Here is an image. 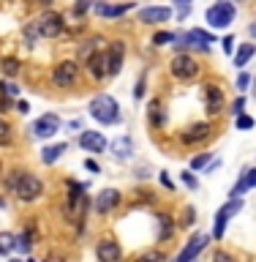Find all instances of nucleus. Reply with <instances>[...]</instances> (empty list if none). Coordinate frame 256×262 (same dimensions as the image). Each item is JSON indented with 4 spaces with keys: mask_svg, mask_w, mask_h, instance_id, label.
<instances>
[{
    "mask_svg": "<svg viewBox=\"0 0 256 262\" xmlns=\"http://www.w3.org/2000/svg\"><path fill=\"white\" fill-rule=\"evenodd\" d=\"M96 257H98V262H120L123 259L120 243L112 241V237H101L96 246Z\"/></svg>",
    "mask_w": 256,
    "mask_h": 262,
    "instance_id": "obj_11",
    "label": "nucleus"
},
{
    "mask_svg": "<svg viewBox=\"0 0 256 262\" xmlns=\"http://www.w3.org/2000/svg\"><path fill=\"white\" fill-rule=\"evenodd\" d=\"M36 28L44 38H57L65 30V19H63V14H57V11H44L36 19Z\"/></svg>",
    "mask_w": 256,
    "mask_h": 262,
    "instance_id": "obj_5",
    "label": "nucleus"
},
{
    "mask_svg": "<svg viewBox=\"0 0 256 262\" xmlns=\"http://www.w3.org/2000/svg\"><path fill=\"white\" fill-rule=\"evenodd\" d=\"M109 150H112L114 159L126 161V159H131V156H134V142H131L128 137H118L114 142H109Z\"/></svg>",
    "mask_w": 256,
    "mask_h": 262,
    "instance_id": "obj_17",
    "label": "nucleus"
},
{
    "mask_svg": "<svg viewBox=\"0 0 256 262\" xmlns=\"http://www.w3.org/2000/svg\"><path fill=\"white\" fill-rule=\"evenodd\" d=\"M14 110L19 112V115H28L30 112V104L25 101V98H16V104H14Z\"/></svg>",
    "mask_w": 256,
    "mask_h": 262,
    "instance_id": "obj_36",
    "label": "nucleus"
},
{
    "mask_svg": "<svg viewBox=\"0 0 256 262\" xmlns=\"http://www.w3.org/2000/svg\"><path fill=\"white\" fill-rule=\"evenodd\" d=\"M85 66H87V74L93 79H104L106 77V63H104V52H93L85 60Z\"/></svg>",
    "mask_w": 256,
    "mask_h": 262,
    "instance_id": "obj_19",
    "label": "nucleus"
},
{
    "mask_svg": "<svg viewBox=\"0 0 256 262\" xmlns=\"http://www.w3.org/2000/svg\"><path fill=\"white\" fill-rule=\"evenodd\" d=\"M251 85V77H248V74H240V77H237V90H245V88H248Z\"/></svg>",
    "mask_w": 256,
    "mask_h": 262,
    "instance_id": "obj_37",
    "label": "nucleus"
},
{
    "mask_svg": "<svg viewBox=\"0 0 256 262\" xmlns=\"http://www.w3.org/2000/svg\"><path fill=\"white\" fill-rule=\"evenodd\" d=\"M253 52H256V44H240V49H237V55H235V66H237V69H243V66L253 57Z\"/></svg>",
    "mask_w": 256,
    "mask_h": 262,
    "instance_id": "obj_21",
    "label": "nucleus"
},
{
    "mask_svg": "<svg viewBox=\"0 0 256 262\" xmlns=\"http://www.w3.org/2000/svg\"><path fill=\"white\" fill-rule=\"evenodd\" d=\"M158 224H161L158 241H167V237L175 232V221H172V216H167V213H158Z\"/></svg>",
    "mask_w": 256,
    "mask_h": 262,
    "instance_id": "obj_23",
    "label": "nucleus"
},
{
    "mask_svg": "<svg viewBox=\"0 0 256 262\" xmlns=\"http://www.w3.org/2000/svg\"><path fill=\"white\" fill-rule=\"evenodd\" d=\"M8 186H11V191L16 194V200H22V202H36V200H41V194H44V183H41V178H36L33 172H11Z\"/></svg>",
    "mask_w": 256,
    "mask_h": 262,
    "instance_id": "obj_1",
    "label": "nucleus"
},
{
    "mask_svg": "<svg viewBox=\"0 0 256 262\" xmlns=\"http://www.w3.org/2000/svg\"><path fill=\"white\" fill-rule=\"evenodd\" d=\"M204 110L207 115H221L224 112V93H221L218 85H204Z\"/></svg>",
    "mask_w": 256,
    "mask_h": 262,
    "instance_id": "obj_13",
    "label": "nucleus"
},
{
    "mask_svg": "<svg viewBox=\"0 0 256 262\" xmlns=\"http://www.w3.org/2000/svg\"><path fill=\"white\" fill-rule=\"evenodd\" d=\"M28 262H33V259H28Z\"/></svg>",
    "mask_w": 256,
    "mask_h": 262,
    "instance_id": "obj_51",
    "label": "nucleus"
},
{
    "mask_svg": "<svg viewBox=\"0 0 256 262\" xmlns=\"http://www.w3.org/2000/svg\"><path fill=\"white\" fill-rule=\"evenodd\" d=\"M172 3H177V6H191V0H172Z\"/></svg>",
    "mask_w": 256,
    "mask_h": 262,
    "instance_id": "obj_47",
    "label": "nucleus"
},
{
    "mask_svg": "<svg viewBox=\"0 0 256 262\" xmlns=\"http://www.w3.org/2000/svg\"><path fill=\"white\" fill-rule=\"evenodd\" d=\"M120 200L123 196H120L118 188H104V191L96 196V213L98 216H106V213H112L114 208H118Z\"/></svg>",
    "mask_w": 256,
    "mask_h": 262,
    "instance_id": "obj_12",
    "label": "nucleus"
},
{
    "mask_svg": "<svg viewBox=\"0 0 256 262\" xmlns=\"http://www.w3.org/2000/svg\"><path fill=\"white\" fill-rule=\"evenodd\" d=\"M16 249L19 251H30L33 249V229H25V232L16 235Z\"/></svg>",
    "mask_w": 256,
    "mask_h": 262,
    "instance_id": "obj_26",
    "label": "nucleus"
},
{
    "mask_svg": "<svg viewBox=\"0 0 256 262\" xmlns=\"http://www.w3.org/2000/svg\"><path fill=\"white\" fill-rule=\"evenodd\" d=\"M3 205H6V202H3V200H0V208H3Z\"/></svg>",
    "mask_w": 256,
    "mask_h": 262,
    "instance_id": "obj_50",
    "label": "nucleus"
},
{
    "mask_svg": "<svg viewBox=\"0 0 256 262\" xmlns=\"http://www.w3.org/2000/svg\"><path fill=\"white\" fill-rule=\"evenodd\" d=\"M183 183H185L188 188H196V186H199V183H196V178L191 175V172H183Z\"/></svg>",
    "mask_w": 256,
    "mask_h": 262,
    "instance_id": "obj_40",
    "label": "nucleus"
},
{
    "mask_svg": "<svg viewBox=\"0 0 256 262\" xmlns=\"http://www.w3.org/2000/svg\"><path fill=\"white\" fill-rule=\"evenodd\" d=\"M204 19H207V25H210V28H216V30L229 28V25L235 22V3H232V0H216V3L207 8Z\"/></svg>",
    "mask_w": 256,
    "mask_h": 262,
    "instance_id": "obj_3",
    "label": "nucleus"
},
{
    "mask_svg": "<svg viewBox=\"0 0 256 262\" xmlns=\"http://www.w3.org/2000/svg\"><path fill=\"white\" fill-rule=\"evenodd\" d=\"M207 241H210L207 235H196V237H191V241L185 243V249L175 257V262H194V259L202 254L204 246H207Z\"/></svg>",
    "mask_w": 256,
    "mask_h": 262,
    "instance_id": "obj_15",
    "label": "nucleus"
},
{
    "mask_svg": "<svg viewBox=\"0 0 256 262\" xmlns=\"http://www.w3.org/2000/svg\"><path fill=\"white\" fill-rule=\"evenodd\" d=\"M85 167H87L90 172H98V164H96V161H85Z\"/></svg>",
    "mask_w": 256,
    "mask_h": 262,
    "instance_id": "obj_45",
    "label": "nucleus"
},
{
    "mask_svg": "<svg viewBox=\"0 0 256 262\" xmlns=\"http://www.w3.org/2000/svg\"><path fill=\"white\" fill-rule=\"evenodd\" d=\"M11 249H16V237L11 232H0V254H8Z\"/></svg>",
    "mask_w": 256,
    "mask_h": 262,
    "instance_id": "obj_27",
    "label": "nucleus"
},
{
    "mask_svg": "<svg viewBox=\"0 0 256 262\" xmlns=\"http://www.w3.org/2000/svg\"><path fill=\"white\" fill-rule=\"evenodd\" d=\"M65 150H68V145H65V142H60V145H49V147H44V150H41V161H44V164H55Z\"/></svg>",
    "mask_w": 256,
    "mask_h": 262,
    "instance_id": "obj_20",
    "label": "nucleus"
},
{
    "mask_svg": "<svg viewBox=\"0 0 256 262\" xmlns=\"http://www.w3.org/2000/svg\"><path fill=\"white\" fill-rule=\"evenodd\" d=\"M8 110H11V98L0 96V112H8Z\"/></svg>",
    "mask_w": 256,
    "mask_h": 262,
    "instance_id": "obj_43",
    "label": "nucleus"
},
{
    "mask_svg": "<svg viewBox=\"0 0 256 262\" xmlns=\"http://www.w3.org/2000/svg\"><path fill=\"white\" fill-rule=\"evenodd\" d=\"M134 3H120V6H109V3H96V14L98 16H106V19H118L126 11H131Z\"/></svg>",
    "mask_w": 256,
    "mask_h": 262,
    "instance_id": "obj_18",
    "label": "nucleus"
},
{
    "mask_svg": "<svg viewBox=\"0 0 256 262\" xmlns=\"http://www.w3.org/2000/svg\"><path fill=\"white\" fill-rule=\"evenodd\" d=\"M169 71H172V77H175V79H180V82H188V79H194L196 74H199V63L194 60V55L180 52L177 57H172Z\"/></svg>",
    "mask_w": 256,
    "mask_h": 262,
    "instance_id": "obj_4",
    "label": "nucleus"
},
{
    "mask_svg": "<svg viewBox=\"0 0 256 262\" xmlns=\"http://www.w3.org/2000/svg\"><path fill=\"white\" fill-rule=\"evenodd\" d=\"M57 131H60V118L52 112L41 115V118L33 123V137H38V139H49V137H55Z\"/></svg>",
    "mask_w": 256,
    "mask_h": 262,
    "instance_id": "obj_9",
    "label": "nucleus"
},
{
    "mask_svg": "<svg viewBox=\"0 0 256 262\" xmlns=\"http://www.w3.org/2000/svg\"><path fill=\"white\" fill-rule=\"evenodd\" d=\"M194 221H196V210H194V208H185V219H183V224H185V227H191Z\"/></svg>",
    "mask_w": 256,
    "mask_h": 262,
    "instance_id": "obj_38",
    "label": "nucleus"
},
{
    "mask_svg": "<svg viewBox=\"0 0 256 262\" xmlns=\"http://www.w3.org/2000/svg\"><path fill=\"white\" fill-rule=\"evenodd\" d=\"M210 134H213V126L202 120V123L188 126L183 134H180V142H183V145H199V142H204V139H210Z\"/></svg>",
    "mask_w": 256,
    "mask_h": 262,
    "instance_id": "obj_10",
    "label": "nucleus"
},
{
    "mask_svg": "<svg viewBox=\"0 0 256 262\" xmlns=\"http://www.w3.org/2000/svg\"><path fill=\"white\" fill-rule=\"evenodd\" d=\"M8 142H11V126L0 118V147H6Z\"/></svg>",
    "mask_w": 256,
    "mask_h": 262,
    "instance_id": "obj_28",
    "label": "nucleus"
},
{
    "mask_svg": "<svg viewBox=\"0 0 256 262\" xmlns=\"http://www.w3.org/2000/svg\"><path fill=\"white\" fill-rule=\"evenodd\" d=\"M237 128L240 131H248V128H253V118H248V115H237Z\"/></svg>",
    "mask_w": 256,
    "mask_h": 262,
    "instance_id": "obj_32",
    "label": "nucleus"
},
{
    "mask_svg": "<svg viewBox=\"0 0 256 262\" xmlns=\"http://www.w3.org/2000/svg\"><path fill=\"white\" fill-rule=\"evenodd\" d=\"M210 159H213V153H199L196 159H191V169H204L210 164Z\"/></svg>",
    "mask_w": 256,
    "mask_h": 262,
    "instance_id": "obj_29",
    "label": "nucleus"
},
{
    "mask_svg": "<svg viewBox=\"0 0 256 262\" xmlns=\"http://www.w3.org/2000/svg\"><path fill=\"white\" fill-rule=\"evenodd\" d=\"M87 110H90V118L104 123V126L120 123V106H118V101H114L112 96H106V93H98L93 101L87 104Z\"/></svg>",
    "mask_w": 256,
    "mask_h": 262,
    "instance_id": "obj_2",
    "label": "nucleus"
},
{
    "mask_svg": "<svg viewBox=\"0 0 256 262\" xmlns=\"http://www.w3.org/2000/svg\"><path fill=\"white\" fill-rule=\"evenodd\" d=\"M232 3H243V0H232Z\"/></svg>",
    "mask_w": 256,
    "mask_h": 262,
    "instance_id": "obj_49",
    "label": "nucleus"
},
{
    "mask_svg": "<svg viewBox=\"0 0 256 262\" xmlns=\"http://www.w3.org/2000/svg\"><path fill=\"white\" fill-rule=\"evenodd\" d=\"M123 57H126V44H123V41H112V44L106 47V52H104V63H106V74H109V77L120 74Z\"/></svg>",
    "mask_w": 256,
    "mask_h": 262,
    "instance_id": "obj_7",
    "label": "nucleus"
},
{
    "mask_svg": "<svg viewBox=\"0 0 256 262\" xmlns=\"http://www.w3.org/2000/svg\"><path fill=\"white\" fill-rule=\"evenodd\" d=\"M172 36H175V33L161 30V33H155V36H153V44L155 47H167V44H172Z\"/></svg>",
    "mask_w": 256,
    "mask_h": 262,
    "instance_id": "obj_30",
    "label": "nucleus"
},
{
    "mask_svg": "<svg viewBox=\"0 0 256 262\" xmlns=\"http://www.w3.org/2000/svg\"><path fill=\"white\" fill-rule=\"evenodd\" d=\"M213 262H237V257H232L229 251H216L213 254Z\"/></svg>",
    "mask_w": 256,
    "mask_h": 262,
    "instance_id": "obj_34",
    "label": "nucleus"
},
{
    "mask_svg": "<svg viewBox=\"0 0 256 262\" xmlns=\"http://www.w3.org/2000/svg\"><path fill=\"white\" fill-rule=\"evenodd\" d=\"M19 69H22V63L16 60V57H3V60H0V71H3L8 79L19 77Z\"/></svg>",
    "mask_w": 256,
    "mask_h": 262,
    "instance_id": "obj_22",
    "label": "nucleus"
},
{
    "mask_svg": "<svg viewBox=\"0 0 256 262\" xmlns=\"http://www.w3.org/2000/svg\"><path fill=\"white\" fill-rule=\"evenodd\" d=\"M245 178H248V188H256V167L245 169Z\"/></svg>",
    "mask_w": 256,
    "mask_h": 262,
    "instance_id": "obj_41",
    "label": "nucleus"
},
{
    "mask_svg": "<svg viewBox=\"0 0 256 262\" xmlns=\"http://www.w3.org/2000/svg\"><path fill=\"white\" fill-rule=\"evenodd\" d=\"M90 6H93V0H77L74 3V16H85L90 11Z\"/></svg>",
    "mask_w": 256,
    "mask_h": 262,
    "instance_id": "obj_31",
    "label": "nucleus"
},
{
    "mask_svg": "<svg viewBox=\"0 0 256 262\" xmlns=\"http://www.w3.org/2000/svg\"><path fill=\"white\" fill-rule=\"evenodd\" d=\"M136 262H164V254H161V251H147V254H142Z\"/></svg>",
    "mask_w": 256,
    "mask_h": 262,
    "instance_id": "obj_33",
    "label": "nucleus"
},
{
    "mask_svg": "<svg viewBox=\"0 0 256 262\" xmlns=\"http://www.w3.org/2000/svg\"><path fill=\"white\" fill-rule=\"evenodd\" d=\"M240 208H243V200L237 196V200H229V202L224 205V208H221V210L216 213V224H213V235H216V241H218V237H224V229H226L229 216L240 213Z\"/></svg>",
    "mask_w": 256,
    "mask_h": 262,
    "instance_id": "obj_8",
    "label": "nucleus"
},
{
    "mask_svg": "<svg viewBox=\"0 0 256 262\" xmlns=\"http://www.w3.org/2000/svg\"><path fill=\"white\" fill-rule=\"evenodd\" d=\"M147 120H150V126H155V128L164 126V112H161L158 101H150V106H147Z\"/></svg>",
    "mask_w": 256,
    "mask_h": 262,
    "instance_id": "obj_24",
    "label": "nucleus"
},
{
    "mask_svg": "<svg viewBox=\"0 0 256 262\" xmlns=\"http://www.w3.org/2000/svg\"><path fill=\"white\" fill-rule=\"evenodd\" d=\"M19 93H22V88L16 85V82H11V79H3L0 82V96H6V98H19Z\"/></svg>",
    "mask_w": 256,
    "mask_h": 262,
    "instance_id": "obj_25",
    "label": "nucleus"
},
{
    "mask_svg": "<svg viewBox=\"0 0 256 262\" xmlns=\"http://www.w3.org/2000/svg\"><path fill=\"white\" fill-rule=\"evenodd\" d=\"M134 96H136V98H142V96H145V77L136 82V88H134Z\"/></svg>",
    "mask_w": 256,
    "mask_h": 262,
    "instance_id": "obj_42",
    "label": "nucleus"
},
{
    "mask_svg": "<svg viewBox=\"0 0 256 262\" xmlns=\"http://www.w3.org/2000/svg\"><path fill=\"white\" fill-rule=\"evenodd\" d=\"M79 145L85 147L87 153H101V150H106V137L101 134V131L85 128V131L79 134Z\"/></svg>",
    "mask_w": 256,
    "mask_h": 262,
    "instance_id": "obj_14",
    "label": "nucleus"
},
{
    "mask_svg": "<svg viewBox=\"0 0 256 262\" xmlns=\"http://www.w3.org/2000/svg\"><path fill=\"white\" fill-rule=\"evenodd\" d=\"M79 79V66L74 60H63L52 69V82L55 88H74Z\"/></svg>",
    "mask_w": 256,
    "mask_h": 262,
    "instance_id": "obj_6",
    "label": "nucleus"
},
{
    "mask_svg": "<svg viewBox=\"0 0 256 262\" xmlns=\"http://www.w3.org/2000/svg\"><path fill=\"white\" fill-rule=\"evenodd\" d=\"M248 33H251V38H256V22L248 25Z\"/></svg>",
    "mask_w": 256,
    "mask_h": 262,
    "instance_id": "obj_46",
    "label": "nucleus"
},
{
    "mask_svg": "<svg viewBox=\"0 0 256 262\" xmlns=\"http://www.w3.org/2000/svg\"><path fill=\"white\" fill-rule=\"evenodd\" d=\"M161 183L167 186V188H175V183H172V178L167 175V172H161Z\"/></svg>",
    "mask_w": 256,
    "mask_h": 262,
    "instance_id": "obj_44",
    "label": "nucleus"
},
{
    "mask_svg": "<svg viewBox=\"0 0 256 262\" xmlns=\"http://www.w3.org/2000/svg\"><path fill=\"white\" fill-rule=\"evenodd\" d=\"M169 16H172V8H167V6H150V8H142V11H139V22L158 25V22H167Z\"/></svg>",
    "mask_w": 256,
    "mask_h": 262,
    "instance_id": "obj_16",
    "label": "nucleus"
},
{
    "mask_svg": "<svg viewBox=\"0 0 256 262\" xmlns=\"http://www.w3.org/2000/svg\"><path fill=\"white\" fill-rule=\"evenodd\" d=\"M8 262H22V259H8Z\"/></svg>",
    "mask_w": 256,
    "mask_h": 262,
    "instance_id": "obj_48",
    "label": "nucleus"
},
{
    "mask_svg": "<svg viewBox=\"0 0 256 262\" xmlns=\"http://www.w3.org/2000/svg\"><path fill=\"white\" fill-rule=\"evenodd\" d=\"M243 110H245V98L240 96V98H235V104H232V115L237 118V115H243Z\"/></svg>",
    "mask_w": 256,
    "mask_h": 262,
    "instance_id": "obj_35",
    "label": "nucleus"
},
{
    "mask_svg": "<svg viewBox=\"0 0 256 262\" xmlns=\"http://www.w3.org/2000/svg\"><path fill=\"white\" fill-rule=\"evenodd\" d=\"M221 47H224V52H226V55H232V49H235V38H232V36H226L224 41H221Z\"/></svg>",
    "mask_w": 256,
    "mask_h": 262,
    "instance_id": "obj_39",
    "label": "nucleus"
}]
</instances>
